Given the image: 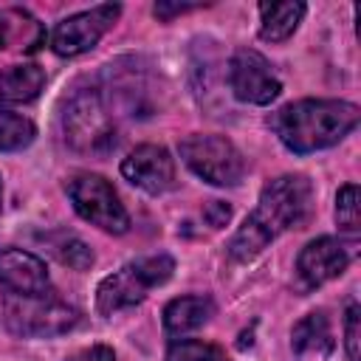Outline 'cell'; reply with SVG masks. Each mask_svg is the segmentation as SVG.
<instances>
[{
  "label": "cell",
  "instance_id": "cell-16",
  "mask_svg": "<svg viewBox=\"0 0 361 361\" xmlns=\"http://www.w3.org/2000/svg\"><path fill=\"white\" fill-rule=\"evenodd\" d=\"M45 87V71L34 62L8 65L0 71V99L3 102H31Z\"/></svg>",
  "mask_w": 361,
  "mask_h": 361
},
{
  "label": "cell",
  "instance_id": "cell-11",
  "mask_svg": "<svg viewBox=\"0 0 361 361\" xmlns=\"http://www.w3.org/2000/svg\"><path fill=\"white\" fill-rule=\"evenodd\" d=\"M350 265V251L336 237H316L310 240L296 257V276L305 290L322 288L324 282L341 276Z\"/></svg>",
  "mask_w": 361,
  "mask_h": 361
},
{
  "label": "cell",
  "instance_id": "cell-17",
  "mask_svg": "<svg viewBox=\"0 0 361 361\" xmlns=\"http://www.w3.org/2000/svg\"><path fill=\"white\" fill-rule=\"evenodd\" d=\"M39 243H45L48 254L56 257V262L73 268V271H87L93 265V251L87 248V243L71 231H45L37 234Z\"/></svg>",
  "mask_w": 361,
  "mask_h": 361
},
{
  "label": "cell",
  "instance_id": "cell-22",
  "mask_svg": "<svg viewBox=\"0 0 361 361\" xmlns=\"http://www.w3.org/2000/svg\"><path fill=\"white\" fill-rule=\"evenodd\" d=\"M358 327H361V307L350 302L344 313V350L350 361H358V333H361Z\"/></svg>",
  "mask_w": 361,
  "mask_h": 361
},
{
  "label": "cell",
  "instance_id": "cell-21",
  "mask_svg": "<svg viewBox=\"0 0 361 361\" xmlns=\"http://www.w3.org/2000/svg\"><path fill=\"white\" fill-rule=\"evenodd\" d=\"M39 23L25 8H0V51L14 42L23 28H37Z\"/></svg>",
  "mask_w": 361,
  "mask_h": 361
},
{
  "label": "cell",
  "instance_id": "cell-23",
  "mask_svg": "<svg viewBox=\"0 0 361 361\" xmlns=\"http://www.w3.org/2000/svg\"><path fill=\"white\" fill-rule=\"evenodd\" d=\"M203 3H166V0H158L155 6H152V14L158 17V20H164V23H169L172 17H178V14H183V11H195V8H200Z\"/></svg>",
  "mask_w": 361,
  "mask_h": 361
},
{
  "label": "cell",
  "instance_id": "cell-2",
  "mask_svg": "<svg viewBox=\"0 0 361 361\" xmlns=\"http://www.w3.org/2000/svg\"><path fill=\"white\" fill-rule=\"evenodd\" d=\"M361 118L358 104L341 99H299L279 107L268 124L293 155H310L336 147L355 130Z\"/></svg>",
  "mask_w": 361,
  "mask_h": 361
},
{
  "label": "cell",
  "instance_id": "cell-10",
  "mask_svg": "<svg viewBox=\"0 0 361 361\" xmlns=\"http://www.w3.org/2000/svg\"><path fill=\"white\" fill-rule=\"evenodd\" d=\"M121 175L147 195H164L175 186V158L161 144H138L121 161Z\"/></svg>",
  "mask_w": 361,
  "mask_h": 361
},
{
  "label": "cell",
  "instance_id": "cell-1",
  "mask_svg": "<svg viewBox=\"0 0 361 361\" xmlns=\"http://www.w3.org/2000/svg\"><path fill=\"white\" fill-rule=\"evenodd\" d=\"M313 209L316 197L307 175H279L268 180L259 192L257 206L228 240V257L237 262H251L279 234L305 228L313 217Z\"/></svg>",
  "mask_w": 361,
  "mask_h": 361
},
{
  "label": "cell",
  "instance_id": "cell-19",
  "mask_svg": "<svg viewBox=\"0 0 361 361\" xmlns=\"http://www.w3.org/2000/svg\"><path fill=\"white\" fill-rule=\"evenodd\" d=\"M336 223L344 234L355 237L361 228V192L355 183H344L336 195Z\"/></svg>",
  "mask_w": 361,
  "mask_h": 361
},
{
  "label": "cell",
  "instance_id": "cell-3",
  "mask_svg": "<svg viewBox=\"0 0 361 361\" xmlns=\"http://www.w3.org/2000/svg\"><path fill=\"white\" fill-rule=\"evenodd\" d=\"M175 271V259L169 254H152L124 262L118 271L107 274L96 288V310L102 316H113L118 310H130L141 305L152 288H161Z\"/></svg>",
  "mask_w": 361,
  "mask_h": 361
},
{
  "label": "cell",
  "instance_id": "cell-12",
  "mask_svg": "<svg viewBox=\"0 0 361 361\" xmlns=\"http://www.w3.org/2000/svg\"><path fill=\"white\" fill-rule=\"evenodd\" d=\"M0 285L17 296L51 293V276L45 262L23 248H0Z\"/></svg>",
  "mask_w": 361,
  "mask_h": 361
},
{
  "label": "cell",
  "instance_id": "cell-15",
  "mask_svg": "<svg viewBox=\"0 0 361 361\" xmlns=\"http://www.w3.org/2000/svg\"><path fill=\"white\" fill-rule=\"evenodd\" d=\"M290 347L296 355H319L327 358L336 347L333 333H330V322L322 310L307 313L305 319H299L290 330Z\"/></svg>",
  "mask_w": 361,
  "mask_h": 361
},
{
  "label": "cell",
  "instance_id": "cell-9",
  "mask_svg": "<svg viewBox=\"0 0 361 361\" xmlns=\"http://www.w3.org/2000/svg\"><path fill=\"white\" fill-rule=\"evenodd\" d=\"M228 87L243 104H271L282 93L274 65L254 48H237L228 59Z\"/></svg>",
  "mask_w": 361,
  "mask_h": 361
},
{
  "label": "cell",
  "instance_id": "cell-26",
  "mask_svg": "<svg viewBox=\"0 0 361 361\" xmlns=\"http://www.w3.org/2000/svg\"><path fill=\"white\" fill-rule=\"evenodd\" d=\"M0 212H3V180H0Z\"/></svg>",
  "mask_w": 361,
  "mask_h": 361
},
{
  "label": "cell",
  "instance_id": "cell-20",
  "mask_svg": "<svg viewBox=\"0 0 361 361\" xmlns=\"http://www.w3.org/2000/svg\"><path fill=\"white\" fill-rule=\"evenodd\" d=\"M166 361H231V358L217 344L197 341V338H180V341H172Z\"/></svg>",
  "mask_w": 361,
  "mask_h": 361
},
{
  "label": "cell",
  "instance_id": "cell-25",
  "mask_svg": "<svg viewBox=\"0 0 361 361\" xmlns=\"http://www.w3.org/2000/svg\"><path fill=\"white\" fill-rule=\"evenodd\" d=\"M203 217L209 220V226L223 228V226L231 220V206H228V203H223V200H212V203L203 209Z\"/></svg>",
  "mask_w": 361,
  "mask_h": 361
},
{
  "label": "cell",
  "instance_id": "cell-14",
  "mask_svg": "<svg viewBox=\"0 0 361 361\" xmlns=\"http://www.w3.org/2000/svg\"><path fill=\"white\" fill-rule=\"evenodd\" d=\"M307 6L299 0L285 3H259V39L265 42H285L302 23Z\"/></svg>",
  "mask_w": 361,
  "mask_h": 361
},
{
  "label": "cell",
  "instance_id": "cell-5",
  "mask_svg": "<svg viewBox=\"0 0 361 361\" xmlns=\"http://www.w3.org/2000/svg\"><path fill=\"white\" fill-rule=\"evenodd\" d=\"M3 322L14 336L23 338H51L73 330L79 324V310L54 293L45 296H3Z\"/></svg>",
  "mask_w": 361,
  "mask_h": 361
},
{
  "label": "cell",
  "instance_id": "cell-8",
  "mask_svg": "<svg viewBox=\"0 0 361 361\" xmlns=\"http://www.w3.org/2000/svg\"><path fill=\"white\" fill-rule=\"evenodd\" d=\"M121 6L118 3H102L87 11H76L65 20H59L51 31V48L59 56H79L96 48V42L113 28L118 20Z\"/></svg>",
  "mask_w": 361,
  "mask_h": 361
},
{
  "label": "cell",
  "instance_id": "cell-6",
  "mask_svg": "<svg viewBox=\"0 0 361 361\" xmlns=\"http://www.w3.org/2000/svg\"><path fill=\"white\" fill-rule=\"evenodd\" d=\"M183 164L212 186H237L245 175L243 152L226 135L192 133L178 144Z\"/></svg>",
  "mask_w": 361,
  "mask_h": 361
},
{
  "label": "cell",
  "instance_id": "cell-7",
  "mask_svg": "<svg viewBox=\"0 0 361 361\" xmlns=\"http://www.w3.org/2000/svg\"><path fill=\"white\" fill-rule=\"evenodd\" d=\"M65 189L76 214L90 226H99L110 234H124L130 228V214L107 178L96 172H76L68 178Z\"/></svg>",
  "mask_w": 361,
  "mask_h": 361
},
{
  "label": "cell",
  "instance_id": "cell-4",
  "mask_svg": "<svg viewBox=\"0 0 361 361\" xmlns=\"http://www.w3.org/2000/svg\"><path fill=\"white\" fill-rule=\"evenodd\" d=\"M65 141L82 155H107L116 147V124L113 113L104 107V96L99 87H79L62 113Z\"/></svg>",
  "mask_w": 361,
  "mask_h": 361
},
{
  "label": "cell",
  "instance_id": "cell-24",
  "mask_svg": "<svg viewBox=\"0 0 361 361\" xmlns=\"http://www.w3.org/2000/svg\"><path fill=\"white\" fill-rule=\"evenodd\" d=\"M68 361H118V358H116L113 347H107V344H93V347H85V350L73 353Z\"/></svg>",
  "mask_w": 361,
  "mask_h": 361
},
{
  "label": "cell",
  "instance_id": "cell-13",
  "mask_svg": "<svg viewBox=\"0 0 361 361\" xmlns=\"http://www.w3.org/2000/svg\"><path fill=\"white\" fill-rule=\"evenodd\" d=\"M212 316H214L212 296H206V293L178 296V299L166 302V307H164V333L169 338H183V336L195 333L197 327H203Z\"/></svg>",
  "mask_w": 361,
  "mask_h": 361
},
{
  "label": "cell",
  "instance_id": "cell-18",
  "mask_svg": "<svg viewBox=\"0 0 361 361\" xmlns=\"http://www.w3.org/2000/svg\"><path fill=\"white\" fill-rule=\"evenodd\" d=\"M34 135H37V127L31 118L8 107H0V152H17L28 147Z\"/></svg>",
  "mask_w": 361,
  "mask_h": 361
}]
</instances>
